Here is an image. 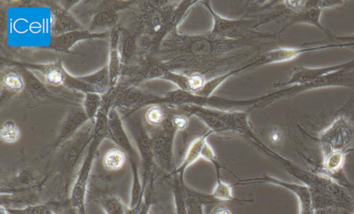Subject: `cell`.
Instances as JSON below:
<instances>
[{"label":"cell","mask_w":354,"mask_h":214,"mask_svg":"<svg viewBox=\"0 0 354 214\" xmlns=\"http://www.w3.org/2000/svg\"><path fill=\"white\" fill-rule=\"evenodd\" d=\"M1 214H8L6 208L1 206Z\"/></svg>","instance_id":"cell-14"},{"label":"cell","mask_w":354,"mask_h":214,"mask_svg":"<svg viewBox=\"0 0 354 214\" xmlns=\"http://www.w3.org/2000/svg\"><path fill=\"white\" fill-rule=\"evenodd\" d=\"M6 84L12 89H19L22 86V81L19 77L11 74L8 75L5 79Z\"/></svg>","instance_id":"cell-7"},{"label":"cell","mask_w":354,"mask_h":214,"mask_svg":"<svg viewBox=\"0 0 354 214\" xmlns=\"http://www.w3.org/2000/svg\"><path fill=\"white\" fill-rule=\"evenodd\" d=\"M100 205L106 214H127V206L115 195L101 198Z\"/></svg>","instance_id":"cell-2"},{"label":"cell","mask_w":354,"mask_h":214,"mask_svg":"<svg viewBox=\"0 0 354 214\" xmlns=\"http://www.w3.org/2000/svg\"><path fill=\"white\" fill-rule=\"evenodd\" d=\"M127 154L120 148L109 149L102 157L104 168L110 172H116L121 170L127 161Z\"/></svg>","instance_id":"cell-1"},{"label":"cell","mask_w":354,"mask_h":214,"mask_svg":"<svg viewBox=\"0 0 354 214\" xmlns=\"http://www.w3.org/2000/svg\"><path fill=\"white\" fill-rule=\"evenodd\" d=\"M344 155L341 151H334L326 155L324 167L327 173H333L339 171L344 164Z\"/></svg>","instance_id":"cell-4"},{"label":"cell","mask_w":354,"mask_h":214,"mask_svg":"<svg viewBox=\"0 0 354 214\" xmlns=\"http://www.w3.org/2000/svg\"><path fill=\"white\" fill-rule=\"evenodd\" d=\"M348 188H350V190H351V191H353L352 193L354 194V185L349 186Z\"/></svg>","instance_id":"cell-15"},{"label":"cell","mask_w":354,"mask_h":214,"mask_svg":"<svg viewBox=\"0 0 354 214\" xmlns=\"http://www.w3.org/2000/svg\"><path fill=\"white\" fill-rule=\"evenodd\" d=\"M6 209L8 214H50L53 211V208L48 205L39 202L24 207Z\"/></svg>","instance_id":"cell-3"},{"label":"cell","mask_w":354,"mask_h":214,"mask_svg":"<svg viewBox=\"0 0 354 214\" xmlns=\"http://www.w3.org/2000/svg\"><path fill=\"white\" fill-rule=\"evenodd\" d=\"M213 214H232L230 211L225 207H218L214 210Z\"/></svg>","instance_id":"cell-11"},{"label":"cell","mask_w":354,"mask_h":214,"mask_svg":"<svg viewBox=\"0 0 354 214\" xmlns=\"http://www.w3.org/2000/svg\"><path fill=\"white\" fill-rule=\"evenodd\" d=\"M176 124H177V125H178V126H180V127H183V126H185V119H182V118H180V117H178V118H177V119H176Z\"/></svg>","instance_id":"cell-12"},{"label":"cell","mask_w":354,"mask_h":214,"mask_svg":"<svg viewBox=\"0 0 354 214\" xmlns=\"http://www.w3.org/2000/svg\"><path fill=\"white\" fill-rule=\"evenodd\" d=\"M19 137V131L12 123H7L1 130V138L3 141L8 143H13L18 140Z\"/></svg>","instance_id":"cell-5"},{"label":"cell","mask_w":354,"mask_h":214,"mask_svg":"<svg viewBox=\"0 0 354 214\" xmlns=\"http://www.w3.org/2000/svg\"><path fill=\"white\" fill-rule=\"evenodd\" d=\"M162 117V113L158 108H151L147 114L149 121L152 123L159 122L161 120Z\"/></svg>","instance_id":"cell-8"},{"label":"cell","mask_w":354,"mask_h":214,"mask_svg":"<svg viewBox=\"0 0 354 214\" xmlns=\"http://www.w3.org/2000/svg\"><path fill=\"white\" fill-rule=\"evenodd\" d=\"M270 138L272 141L274 143H278L280 142L281 136V133L279 131H273L270 135Z\"/></svg>","instance_id":"cell-10"},{"label":"cell","mask_w":354,"mask_h":214,"mask_svg":"<svg viewBox=\"0 0 354 214\" xmlns=\"http://www.w3.org/2000/svg\"><path fill=\"white\" fill-rule=\"evenodd\" d=\"M212 195L216 198L224 200L233 199L231 186L223 182L218 181Z\"/></svg>","instance_id":"cell-6"},{"label":"cell","mask_w":354,"mask_h":214,"mask_svg":"<svg viewBox=\"0 0 354 214\" xmlns=\"http://www.w3.org/2000/svg\"><path fill=\"white\" fill-rule=\"evenodd\" d=\"M62 214H78L76 210L68 203V205L62 207Z\"/></svg>","instance_id":"cell-9"},{"label":"cell","mask_w":354,"mask_h":214,"mask_svg":"<svg viewBox=\"0 0 354 214\" xmlns=\"http://www.w3.org/2000/svg\"><path fill=\"white\" fill-rule=\"evenodd\" d=\"M50 79L53 80V81H59L60 79V77L59 75L55 72H53L51 74H50Z\"/></svg>","instance_id":"cell-13"}]
</instances>
